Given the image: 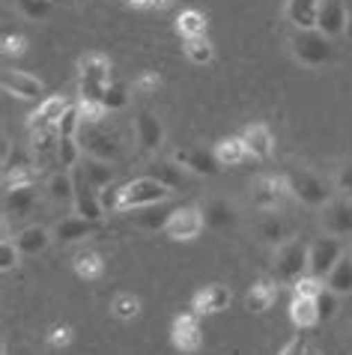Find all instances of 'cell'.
<instances>
[{
    "label": "cell",
    "mask_w": 352,
    "mask_h": 355,
    "mask_svg": "<svg viewBox=\"0 0 352 355\" xmlns=\"http://www.w3.org/2000/svg\"><path fill=\"white\" fill-rule=\"evenodd\" d=\"M173 197V191L164 182H159L155 176H141V180H132L120 185V203H116V212H134L143 209V206H155V203H168Z\"/></svg>",
    "instance_id": "1"
},
{
    "label": "cell",
    "mask_w": 352,
    "mask_h": 355,
    "mask_svg": "<svg viewBox=\"0 0 352 355\" xmlns=\"http://www.w3.org/2000/svg\"><path fill=\"white\" fill-rule=\"evenodd\" d=\"M78 75H81V98H90V102H102L105 87L111 81V60L105 54H84L78 60Z\"/></svg>",
    "instance_id": "2"
},
{
    "label": "cell",
    "mask_w": 352,
    "mask_h": 355,
    "mask_svg": "<svg viewBox=\"0 0 352 355\" xmlns=\"http://www.w3.org/2000/svg\"><path fill=\"white\" fill-rule=\"evenodd\" d=\"M275 281L296 284L301 275H308V245L305 242H281L275 248V263H272Z\"/></svg>",
    "instance_id": "3"
},
{
    "label": "cell",
    "mask_w": 352,
    "mask_h": 355,
    "mask_svg": "<svg viewBox=\"0 0 352 355\" xmlns=\"http://www.w3.org/2000/svg\"><path fill=\"white\" fill-rule=\"evenodd\" d=\"M290 51L301 66H310V69L326 66L331 60L328 36L319 33V31H299L296 36L290 39Z\"/></svg>",
    "instance_id": "4"
},
{
    "label": "cell",
    "mask_w": 352,
    "mask_h": 355,
    "mask_svg": "<svg viewBox=\"0 0 352 355\" xmlns=\"http://www.w3.org/2000/svg\"><path fill=\"white\" fill-rule=\"evenodd\" d=\"M283 180H287L290 194L296 197V200H301L305 206H314V209H319V206L331 203L328 185L322 182L317 173H310V171H290Z\"/></svg>",
    "instance_id": "5"
},
{
    "label": "cell",
    "mask_w": 352,
    "mask_h": 355,
    "mask_svg": "<svg viewBox=\"0 0 352 355\" xmlns=\"http://www.w3.org/2000/svg\"><path fill=\"white\" fill-rule=\"evenodd\" d=\"M344 242H340V236H319V239H314L308 245V272L317 275V278L326 281L328 272L337 266V260L344 257Z\"/></svg>",
    "instance_id": "6"
},
{
    "label": "cell",
    "mask_w": 352,
    "mask_h": 355,
    "mask_svg": "<svg viewBox=\"0 0 352 355\" xmlns=\"http://www.w3.org/2000/svg\"><path fill=\"white\" fill-rule=\"evenodd\" d=\"M206 227L200 206H179V209L170 212L168 224H164V236L173 242H194Z\"/></svg>",
    "instance_id": "7"
},
{
    "label": "cell",
    "mask_w": 352,
    "mask_h": 355,
    "mask_svg": "<svg viewBox=\"0 0 352 355\" xmlns=\"http://www.w3.org/2000/svg\"><path fill=\"white\" fill-rule=\"evenodd\" d=\"M290 194L287 180L283 176H260L251 185V203L260 212H278V206L283 203V197Z\"/></svg>",
    "instance_id": "8"
},
{
    "label": "cell",
    "mask_w": 352,
    "mask_h": 355,
    "mask_svg": "<svg viewBox=\"0 0 352 355\" xmlns=\"http://www.w3.org/2000/svg\"><path fill=\"white\" fill-rule=\"evenodd\" d=\"M170 340H173V347L185 352V355H191V352H197L203 347V329H200V313H179V317L173 320V329H170Z\"/></svg>",
    "instance_id": "9"
},
{
    "label": "cell",
    "mask_w": 352,
    "mask_h": 355,
    "mask_svg": "<svg viewBox=\"0 0 352 355\" xmlns=\"http://www.w3.org/2000/svg\"><path fill=\"white\" fill-rule=\"evenodd\" d=\"M75 173V215H81V218H90L99 224L105 218V203H102V194L99 189H93L90 182L84 180L81 171H72Z\"/></svg>",
    "instance_id": "10"
},
{
    "label": "cell",
    "mask_w": 352,
    "mask_h": 355,
    "mask_svg": "<svg viewBox=\"0 0 352 355\" xmlns=\"http://www.w3.org/2000/svg\"><path fill=\"white\" fill-rule=\"evenodd\" d=\"M173 162L179 167H185L188 173H197V176H218L221 173V162L215 159L212 150H203V146H185V150H176Z\"/></svg>",
    "instance_id": "11"
},
{
    "label": "cell",
    "mask_w": 352,
    "mask_h": 355,
    "mask_svg": "<svg viewBox=\"0 0 352 355\" xmlns=\"http://www.w3.org/2000/svg\"><path fill=\"white\" fill-rule=\"evenodd\" d=\"M0 87H3L6 96H15V98H21V102H36L45 90L39 78H33L30 72H21V69H6V72L0 75Z\"/></svg>",
    "instance_id": "12"
},
{
    "label": "cell",
    "mask_w": 352,
    "mask_h": 355,
    "mask_svg": "<svg viewBox=\"0 0 352 355\" xmlns=\"http://www.w3.org/2000/svg\"><path fill=\"white\" fill-rule=\"evenodd\" d=\"M233 302V293L224 287V284H209V287H203L194 293L191 299V311L200 313V317H215V313L227 311Z\"/></svg>",
    "instance_id": "13"
},
{
    "label": "cell",
    "mask_w": 352,
    "mask_h": 355,
    "mask_svg": "<svg viewBox=\"0 0 352 355\" xmlns=\"http://www.w3.org/2000/svg\"><path fill=\"white\" fill-rule=\"evenodd\" d=\"M346 15L349 9L344 0H322L319 3V18H317V31L326 33L328 39H337L346 33Z\"/></svg>",
    "instance_id": "14"
},
{
    "label": "cell",
    "mask_w": 352,
    "mask_h": 355,
    "mask_svg": "<svg viewBox=\"0 0 352 355\" xmlns=\"http://www.w3.org/2000/svg\"><path fill=\"white\" fill-rule=\"evenodd\" d=\"M134 132H138V144L143 146L146 153H159L164 144V125L155 114L141 111L134 116Z\"/></svg>",
    "instance_id": "15"
},
{
    "label": "cell",
    "mask_w": 352,
    "mask_h": 355,
    "mask_svg": "<svg viewBox=\"0 0 352 355\" xmlns=\"http://www.w3.org/2000/svg\"><path fill=\"white\" fill-rule=\"evenodd\" d=\"M242 141H245L251 159H269L275 153V135L266 123H251L245 132H242Z\"/></svg>",
    "instance_id": "16"
},
{
    "label": "cell",
    "mask_w": 352,
    "mask_h": 355,
    "mask_svg": "<svg viewBox=\"0 0 352 355\" xmlns=\"http://www.w3.org/2000/svg\"><path fill=\"white\" fill-rule=\"evenodd\" d=\"M75 171H81V173H84V180L90 182L93 189H99V191H105L107 185H114V180H116V167H114V162L96 159V155H87V159L78 164Z\"/></svg>",
    "instance_id": "17"
},
{
    "label": "cell",
    "mask_w": 352,
    "mask_h": 355,
    "mask_svg": "<svg viewBox=\"0 0 352 355\" xmlns=\"http://www.w3.org/2000/svg\"><path fill=\"white\" fill-rule=\"evenodd\" d=\"M36 203V189L33 182L27 185H9V189H3V212L9 215V218H21V215H27L33 209Z\"/></svg>",
    "instance_id": "18"
},
{
    "label": "cell",
    "mask_w": 352,
    "mask_h": 355,
    "mask_svg": "<svg viewBox=\"0 0 352 355\" xmlns=\"http://www.w3.org/2000/svg\"><path fill=\"white\" fill-rule=\"evenodd\" d=\"M322 227L331 236H349L352 233V203L346 200H331L322 215Z\"/></svg>",
    "instance_id": "19"
},
{
    "label": "cell",
    "mask_w": 352,
    "mask_h": 355,
    "mask_svg": "<svg viewBox=\"0 0 352 355\" xmlns=\"http://www.w3.org/2000/svg\"><path fill=\"white\" fill-rule=\"evenodd\" d=\"M322 0H287V18L296 31H317Z\"/></svg>",
    "instance_id": "20"
},
{
    "label": "cell",
    "mask_w": 352,
    "mask_h": 355,
    "mask_svg": "<svg viewBox=\"0 0 352 355\" xmlns=\"http://www.w3.org/2000/svg\"><path fill=\"white\" fill-rule=\"evenodd\" d=\"M93 233H96V221L81 218V215H66V218L57 221V227H54L57 242H81V239H90Z\"/></svg>",
    "instance_id": "21"
},
{
    "label": "cell",
    "mask_w": 352,
    "mask_h": 355,
    "mask_svg": "<svg viewBox=\"0 0 352 355\" xmlns=\"http://www.w3.org/2000/svg\"><path fill=\"white\" fill-rule=\"evenodd\" d=\"M51 239H54V233L48 230V227H42V224H30V227H24V230L15 236V242H18V248H21L24 257H36V254H42L48 245H51Z\"/></svg>",
    "instance_id": "22"
},
{
    "label": "cell",
    "mask_w": 352,
    "mask_h": 355,
    "mask_svg": "<svg viewBox=\"0 0 352 355\" xmlns=\"http://www.w3.org/2000/svg\"><path fill=\"white\" fill-rule=\"evenodd\" d=\"M212 153H215V159L221 162V167H239L245 159H251L242 135L239 137H221V141L212 146Z\"/></svg>",
    "instance_id": "23"
},
{
    "label": "cell",
    "mask_w": 352,
    "mask_h": 355,
    "mask_svg": "<svg viewBox=\"0 0 352 355\" xmlns=\"http://www.w3.org/2000/svg\"><path fill=\"white\" fill-rule=\"evenodd\" d=\"M290 322L296 325L299 331H308L319 322L317 313V299H305V295H292L290 302Z\"/></svg>",
    "instance_id": "24"
},
{
    "label": "cell",
    "mask_w": 352,
    "mask_h": 355,
    "mask_svg": "<svg viewBox=\"0 0 352 355\" xmlns=\"http://www.w3.org/2000/svg\"><path fill=\"white\" fill-rule=\"evenodd\" d=\"M84 146L87 153L96 155V159H105V162H114L116 155H120V146H116V141L107 132H99L96 125H90V132L84 135Z\"/></svg>",
    "instance_id": "25"
},
{
    "label": "cell",
    "mask_w": 352,
    "mask_h": 355,
    "mask_svg": "<svg viewBox=\"0 0 352 355\" xmlns=\"http://www.w3.org/2000/svg\"><path fill=\"white\" fill-rule=\"evenodd\" d=\"M45 191L54 203H75V173L72 171H54L45 182Z\"/></svg>",
    "instance_id": "26"
},
{
    "label": "cell",
    "mask_w": 352,
    "mask_h": 355,
    "mask_svg": "<svg viewBox=\"0 0 352 355\" xmlns=\"http://www.w3.org/2000/svg\"><path fill=\"white\" fill-rule=\"evenodd\" d=\"M275 295H278V290H275V284H272L269 278L254 281L248 295H245V308L251 313H266L272 308V302H275Z\"/></svg>",
    "instance_id": "27"
},
{
    "label": "cell",
    "mask_w": 352,
    "mask_h": 355,
    "mask_svg": "<svg viewBox=\"0 0 352 355\" xmlns=\"http://www.w3.org/2000/svg\"><path fill=\"white\" fill-rule=\"evenodd\" d=\"M206 31H209V21L200 9H182V12L176 15V33H179L182 39L206 36Z\"/></svg>",
    "instance_id": "28"
},
{
    "label": "cell",
    "mask_w": 352,
    "mask_h": 355,
    "mask_svg": "<svg viewBox=\"0 0 352 355\" xmlns=\"http://www.w3.org/2000/svg\"><path fill=\"white\" fill-rule=\"evenodd\" d=\"M326 287L331 293H337L340 299H344V295H352V254H344V257L337 260V266L326 278Z\"/></svg>",
    "instance_id": "29"
},
{
    "label": "cell",
    "mask_w": 352,
    "mask_h": 355,
    "mask_svg": "<svg viewBox=\"0 0 352 355\" xmlns=\"http://www.w3.org/2000/svg\"><path fill=\"white\" fill-rule=\"evenodd\" d=\"M72 266H75V275L81 281H99L105 275V260H102L99 251H81Z\"/></svg>",
    "instance_id": "30"
},
{
    "label": "cell",
    "mask_w": 352,
    "mask_h": 355,
    "mask_svg": "<svg viewBox=\"0 0 352 355\" xmlns=\"http://www.w3.org/2000/svg\"><path fill=\"white\" fill-rule=\"evenodd\" d=\"M81 144H78V137H57V153H54V162L60 171H75L78 164H81Z\"/></svg>",
    "instance_id": "31"
},
{
    "label": "cell",
    "mask_w": 352,
    "mask_h": 355,
    "mask_svg": "<svg viewBox=\"0 0 352 355\" xmlns=\"http://www.w3.org/2000/svg\"><path fill=\"white\" fill-rule=\"evenodd\" d=\"M170 212L164 203H155V206H143V209H134L132 212V218L138 227H146V230H164V224H168L170 218Z\"/></svg>",
    "instance_id": "32"
},
{
    "label": "cell",
    "mask_w": 352,
    "mask_h": 355,
    "mask_svg": "<svg viewBox=\"0 0 352 355\" xmlns=\"http://www.w3.org/2000/svg\"><path fill=\"white\" fill-rule=\"evenodd\" d=\"M182 54L188 57V63H194V66H209L215 60V48L206 36L182 39Z\"/></svg>",
    "instance_id": "33"
},
{
    "label": "cell",
    "mask_w": 352,
    "mask_h": 355,
    "mask_svg": "<svg viewBox=\"0 0 352 355\" xmlns=\"http://www.w3.org/2000/svg\"><path fill=\"white\" fill-rule=\"evenodd\" d=\"M203 218H206V227H227L236 221V209L218 197V200H209L203 206Z\"/></svg>",
    "instance_id": "34"
},
{
    "label": "cell",
    "mask_w": 352,
    "mask_h": 355,
    "mask_svg": "<svg viewBox=\"0 0 352 355\" xmlns=\"http://www.w3.org/2000/svg\"><path fill=\"white\" fill-rule=\"evenodd\" d=\"M185 173H188V171H185V167H179V164H176V162L170 159V162H161V164H155L150 176H155V180H159V182H164V185H168L170 191H176V189H182V182H185Z\"/></svg>",
    "instance_id": "35"
},
{
    "label": "cell",
    "mask_w": 352,
    "mask_h": 355,
    "mask_svg": "<svg viewBox=\"0 0 352 355\" xmlns=\"http://www.w3.org/2000/svg\"><path fill=\"white\" fill-rule=\"evenodd\" d=\"M111 313L116 320H134L141 313V299L134 293H116L111 299Z\"/></svg>",
    "instance_id": "36"
},
{
    "label": "cell",
    "mask_w": 352,
    "mask_h": 355,
    "mask_svg": "<svg viewBox=\"0 0 352 355\" xmlns=\"http://www.w3.org/2000/svg\"><path fill=\"white\" fill-rule=\"evenodd\" d=\"M257 233H260V239H266V242H272L278 248V245L283 242V221L278 218L275 212H263V218L257 224Z\"/></svg>",
    "instance_id": "37"
},
{
    "label": "cell",
    "mask_w": 352,
    "mask_h": 355,
    "mask_svg": "<svg viewBox=\"0 0 352 355\" xmlns=\"http://www.w3.org/2000/svg\"><path fill=\"white\" fill-rule=\"evenodd\" d=\"M102 105H105V111H123L125 105H129V90H125V84H120V81H107V87H105V96H102Z\"/></svg>",
    "instance_id": "38"
},
{
    "label": "cell",
    "mask_w": 352,
    "mask_h": 355,
    "mask_svg": "<svg viewBox=\"0 0 352 355\" xmlns=\"http://www.w3.org/2000/svg\"><path fill=\"white\" fill-rule=\"evenodd\" d=\"M337 311H340V295L337 293H331L328 287L322 290L317 295V313H319V322H331L337 317Z\"/></svg>",
    "instance_id": "39"
},
{
    "label": "cell",
    "mask_w": 352,
    "mask_h": 355,
    "mask_svg": "<svg viewBox=\"0 0 352 355\" xmlns=\"http://www.w3.org/2000/svg\"><path fill=\"white\" fill-rule=\"evenodd\" d=\"M21 257H24V254H21V248H18V242H12L6 236V239L0 242V272L9 275L18 263H21Z\"/></svg>",
    "instance_id": "40"
},
{
    "label": "cell",
    "mask_w": 352,
    "mask_h": 355,
    "mask_svg": "<svg viewBox=\"0 0 352 355\" xmlns=\"http://www.w3.org/2000/svg\"><path fill=\"white\" fill-rule=\"evenodd\" d=\"M326 290V281L317 278V275H301V278L292 284V295H305V299H317V295Z\"/></svg>",
    "instance_id": "41"
},
{
    "label": "cell",
    "mask_w": 352,
    "mask_h": 355,
    "mask_svg": "<svg viewBox=\"0 0 352 355\" xmlns=\"http://www.w3.org/2000/svg\"><path fill=\"white\" fill-rule=\"evenodd\" d=\"M84 125L81 120V111H78V105H69V111L60 116V123H57V135L60 137H78V129Z\"/></svg>",
    "instance_id": "42"
},
{
    "label": "cell",
    "mask_w": 352,
    "mask_h": 355,
    "mask_svg": "<svg viewBox=\"0 0 352 355\" xmlns=\"http://www.w3.org/2000/svg\"><path fill=\"white\" fill-rule=\"evenodd\" d=\"M51 3L54 0H15V6L21 9L27 18H33V21H42L51 12Z\"/></svg>",
    "instance_id": "43"
},
{
    "label": "cell",
    "mask_w": 352,
    "mask_h": 355,
    "mask_svg": "<svg viewBox=\"0 0 352 355\" xmlns=\"http://www.w3.org/2000/svg\"><path fill=\"white\" fill-rule=\"evenodd\" d=\"M78 111H81L84 125H99L102 116L107 114L102 102H90V98H81V102H78Z\"/></svg>",
    "instance_id": "44"
},
{
    "label": "cell",
    "mask_w": 352,
    "mask_h": 355,
    "mask_svg": "<svg viewBox=\"0 0 352 355\" xmlns=\"http://www.w3.org/2000/svg\"><path fill=\"white\" fill-rule=\"evenodd\" d=\"M159 87H161V75L152 72V69H146V72L134 78V93H141V96H152Z\"/></svg>",
    "instance_id": "45"
},
{
    "label": "cell",
    "mask_w": 352,
    "mask_h": 355,
    "mask_svg": "<svg viewBox=\"0 0 352 355\" xmlns=\"http://www.w3.org/2000/svg\"><path fill=\"white\" fill-rule=\"evenodd\" d=\"M27 51V39L24 36H12V33H6L3 36V57H21Z\"/></svg>",
    "instance_id": "46"
},
{
    "label": "cell",
    "mask_w": 352,
    "mask_h": 355,
    "mask_svg": "<svg viewBox=\"0 0 352 355\" xmlns=\"http://www.w3.org/2000/svg\"><path fill=\"white\" fill-rule=\"evenodd\" d=\"M48 343H51L54 349L69 347V343H72V329H69V325H54L51 334H48Z\"/></svg>",
    "instance_id": "47"
},
{
    "label": "cell",
    "mask_w": 352,
    "mask_h": 355,
    "mask_svg": "<svg viewBox=\"0 0 352 355\" xmlns=\"http://www.w3.org/2000/svg\"><path fill=\"white\" fill-rule=\"evenodd\" d=\"M310 349H308V338H305V334H296V338H292L290 343H287V347H283L278 355H308Z\"/></svg>",
    "instance_id": "48"
},
{
    "label": "cell",
    "mask_w": 352,
    "mask_h": 355,
    "mask_svg": "<svg viewBox=\"0 0 352 355\" xmlns=\"http://www.w3.org/2000/svg\"><path fill=\"white\" fill-rule=\"evenodd\" d=\"M337 189H340V191H352V162H346L344 167H340V173H337Z\"/></svg>",
    "instance_id": "49"
},
{
    "label": "cell",
    "mask_w": 352,
    "mask_h": 355,
    "mask_svg": "<svg viewBox=\"0 0 352 355\" xmlns=\"http://www.w3.org/2000/svg\"><path fill=\"white\" fill-rule=\"evenodd\" d=\"M132 9H152V0H125Z\"/></svg>",
    "instance_id": "50"
},
{
    "label": "cell",
    "mask_w": 352,
    "mask_h": 355,
    "mask_svg": "<svg viewBox=\"0 0 352 355\" xmlns=\"http://www.w3.org/2000/svg\"><path fill=\"white\" fill-rule=\"evenodd\" d=\"M173 0H152V9H170Z\"/></svg>",
    "instance_id": "51"
},
{
    "label": "cell",
    "mask_w": 352,
    "mask_h": 355,
    "mask_svg": "<svg viewBox=\"0 0 352 355\" xmlns=\"http://www.w3.org/2000/svg\"><path fill=\"white\" fill-rule=\"evenodd\" d=\"M349 42H352V6H349V15H346V33H344Z\"/></svg>",
    "instance_id": "52"
},
{
    "label": "cell",
    "mask_w": 352,
    "mask_h": 355,
    "mask_svg": "<svg viewBox=\"0 0 352 355\" xmlns=\"http://www.w3.org/2000/svg\"><path fill=\"white\" fill-rule=\"evenodd\" d=\"M15 355H33V349H27V347H21V349H15Z\"/></svg>",
    "instance_id": "53"
},
{
    "label": "cell",
    "mask_w": 352,
    "mask_h": 355,
    "mask_svg": "<svg viewBox=\"0 0 352 355\" xmlns=\"http://www.w3.org/2000/svg\"><path fill=\"white\" fill-rule=\"evenodd\" d=\"M308 355H319V352H308Z\"/></svg>",
    "instance_id": "54"
}]
</instances>
